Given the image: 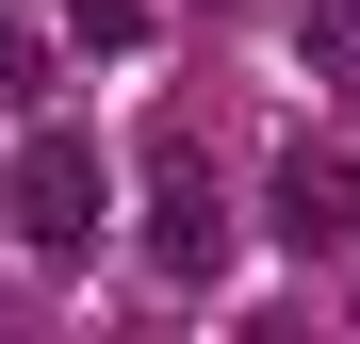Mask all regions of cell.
I'll use <instances>...</instances> for the list:
<instances>
[{
    "instance_id": "2",
    "label": "cell",
    "mask_w": 360,
    "mask_h": 344,
    "mask_svg": "<svg viewBox=\"0 0 360 344\" xmlns=\"http://www.w3.org/2000/svg\"><path fill=\"white\" fill-rule=\"evenodd\" d=\"M344 229H360V164L344 148H295L278 164V246H344Z\"/></svg>"
},
{
    "instance_id": "4",
    "label": "cell",
    "mask_w": 360,
    "mask_h": 344,
    "mask_svg": "<svg viewBox=\"0 0 360 344\" xmlns=\"http://www.w3.org/2000/svg\"><path fill=\"white\" fill-rule=\"evenodd\" d=\"M66 17H82V33H98V49H131V0H66Z\"/></svg>"
},
{
    "instance_id": "3",
    "label": "cell",
    "mask_w": 360,
    "mask_h": 344,
    "mask_svg": "<svg viewBox=\"0 0 360 344\" xmlns=\"http://www.w3.org/2000/svg\"><path fill=\"white\" fill-rule=\"evenodd\" d=\"M0 98H49V82H33V33H17V17H0Z\"/></svg>"
},
{
    "instance_id": "1",
    "label": "cell",
    "mask_w": 360,
    "mask_h": 344,
    "mask_svg": "<svg viewBox=\"0 0 360 344\" xmlns=\"http://www.w3.org/2000/svg\"><path fill=\"white\" fill-rule=\"evenodd\" d=\"M82 229H98V164L82 148H33L17 164V246L33 262H82Z\"/></svg>"
}]
</instances>
